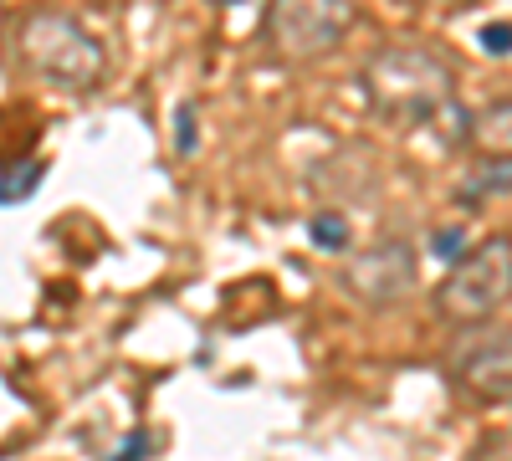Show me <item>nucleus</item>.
Here are the masks:
<instances>
[{
  "label": "nucleus",
  "instance_id": "10",
  "mask_svg": "<svg viewBox=\"0 0 512 461\" xmlns=\"http://www.w3.org/2000/svg\"><path fill=\"white\" fill-rule=\"evenodd\" d=\"M482 47H487L492 57H507V52H512V21H492V26H482Z\"/></svg>",
  "mask_w": 512,
  "mask_h": 461
},
{
  "label": "nucleus",
  "instance_id": "4",
  "mask_svg": "<svg viewBox=\"0 0 512 461\" xmlns=\"http://www.w3.org/2000/svg\"><path fill=\"white\" fill-rule=\"evenodd\" d=\"M354 21H359L354 0H272L267 47L282 62H318L354 31Z\"/></svg>",
  "mask_w": 512,
  "mask_h": 461
},
{
  "label": "nucleus",
  "instance_id": "7",
  "mask_svg": "<svg viewBox=\"0 0 512 461\" xmlns=\"http://www.w3.org/2000/svg\"><path fill=\"white\" fill-rule=\"evenodd\" d=\"M466 144H472L487 164H512V98L487 103L472 123H466Z\"/></svg>",
  "mask_w": 512,
  "mask_h": 461
},
{
  "label": "nucleus",
  "instance_id": "11",
  "mask_svg": "<svg viewBox=\"0 0 512 461\" xmlns=\"http://www.w3.org/2000/svg\"><path fill=\"white\" fill-rule=\"evenodd\" d=\"M175 144H180V154L195 149V108H190V103L175 113Z\"/></svg>",
  "mask_w": 512,
  "mask_h": 461
},
{
  "label": "nucleus",
  "instance_id": "1",
  "mask_svg": "<svg viewBox=\"0 0 512 461\" xmlns=\"http://www.w3.org/2000/svg\"><path fill=\"white\" fill-rule=\"evenodd\" d=\"M451 93H456L451 67L441 57H431V52H420V47H384L364 67V98H369V108L384 123H400V129L436 118L451 103Z\"/></svg>",
  "mask_w": 512,
  "mask_h": 461
},
{
  "label": "nucleus",
  "instance_id": "6",
  "mask_svg": "<svg viewBox=\"0 0 512 461\" xmlns=\"http://www.w3.org/2000/svg\"><path fill=\"white\" fill-rule=\"evenodd\" d=\"M451 380L482 400L512 395V333L492 328V333H477V339H461L451 349Z\"/></svg>",
  "mask_w": 512,
  "mask_h": 461
},
{
  "label": "nucleus",
  "instance_id": "12",
  "mask_svg": "<svg viewBox=\"0 0 512 461\" xmlns=\"http://www.w3.org/2000/svg\"><path fill=\"white\" fill-rule=\"evenodd\" d=\"M149 451H154V441H149V431H134V436H128V441H123V451H118L113 461H144Z\"/></svg>",
  "mask_w": 512,
  "mask_h": 461
},
{
  "label": "nucleus",
  "instance_id": "8",
  "mask_svg": "<svg viewBox=\"0 0 512 461\" xmlns=\"http://www.w3.org/2000/svg\"><path fill=\"white\" fill-rule=\"evenodd\" d=\"M308 236H313V246H323V251H344V246H349V221H344V216H318V221L308 226Z\"/></svg>",
  "mask_w": 512,
  "mask_h": 461
},
{
  "label": "nucleus",
  "instance_id": "9",
  "mask_svg": "<svg viewBox=\"0 0 512 461\" xmlns=\"http://www.w3.org/2000/svg\"><path fill=\"white\" fill-rule=\"evenodd\" d=\"M36 180H41V164H31L26 175H11V180H0V205H11V200H26Z\"/></svg>",
  "mask_w": 512,
  "mask_h": 461
},
{
  "label": "nucleus",
  "instance_id": "3",
  "mask_svg": "<svg viewBox=\"0 0 512 461\" xmlns=\"http://www.w3.org/2000/svg\"><path fill=\"white\" fill-rule=\"evenodd\" d=\"M512 303V236H487L446 272L436 308L446 323H487Z\"/></svg>",
  "mask_w": 512,
  "mask_h": 461
},
{
  "label": "nucleus",
  "instance_id": "5",
  "mask_svg": "<svg viewBox=\"0 0 512 461\" xmlns=\"http://www.w3.org/2000/svg\"><path fill=\"white\" fill-rule=\"evenodd\" d=\"M344 292L364 308H390L415 292V251L405 241H374L344 267Z\"/></svg>",
  "mask_w": 512,
  "mask_h": 461
},
{
  "label": "nucleus",
  "instance_id": "13",
  "mask_svg": "<svg viewBox=\"0 0 512 461\" xmlns=\"http://www.w3.org/2000/svg\"><path fill=\"white\" fill-rule=\"evenodd\" d=\"M456 246H461V231H441V236H436V251H441V257H451Z\"/></svg>",
  "mask_w": 512,
  "mask_h": 461
},
{
  "label": "nucleus",
  "instance_id": "2",
  "mask_svg": "<svg viewBox=\"0 0 512 461\" xmlns=\"http://www.w3.org/2000/svg\"><path fill=\"white\" fill-rule=\"evenodd\" d=\"M16 62L31 77L52 82V88H67V93L93 88V82L103 77V67H108L98 41L82 31L72 16H57V11H36V16L21 21V31H16Z\"/></svg>",
  "mask_w": 512,
  "mask_h": 461
}]
</instances>
